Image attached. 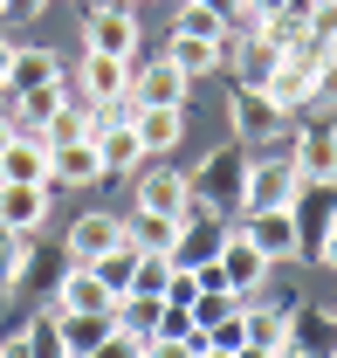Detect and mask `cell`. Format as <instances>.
Listing matches in <instances>:
<instances>
[{
  "label": "cell",
  "instance_id": "f546056e",
  "mask_svg": "<svg viewBox=\"0 0 337 358\" xmlns=\"http://www.w3.org/2000/svg\"><path fill=\"white\" fill-rule=\"evenodd\" d=\"M21 345H28V358H62V338H55V303H48L28 331H21Z\"/></svg>",
  "mask_w": 337,
  "mask_h": 358
},
{
  "label": "cell",
  "instance_id": "44dd1931",
  "mask_svg": "<svg viewBox=\"0 0 337 358\" xmlns=\"http://www.w3.org/2000/svg\"><path fill=\"white\" fill-rule=\"evenodd\" d=\"M48 221V186H0V227L35 234Z\"/></svg>",
  "mask_w": 337,
  "mask_h": 358
},
{
  "label": "cell",
  "instance_id": "52a82bcc",
  "mask_svg": "<svg viewBox=\"0 0 337 358\" xmlns=\"http://www.w3.org/2000/svg\"><path fill=\"white\" fill-rule=\"evenodd\" d=\"M282 358H337V310H324V303L289 310V345H282Z\"/></svg>",
  "mask_w": 337,
  "mask_h": 358
},
{
  "label": "cell",
  "instance_id": "1f68e13d",
  "mask_svg": "<svg viewBox=\"0 0 337 358\" xmlns=\"http://www.w3.org/2000/svg\"><path fill=\"white\" fill-rule=\"evenodd\" d=\"M317 262H324V268H337V221L317 234Z\"/></svg>",
  "mask_w": 337,
  "mask_h": 358
},
{
  "label": "cell",
  "instance_id": "484cf974",
  "mask_svg": "<svg viewBox=\"0 0 337 358\" xmlns=\"http://www.w3.org/2000/svg\"><path fill=\"white\" fill-rule=\"evenodd\" d=\"M241 310H248L241 289H200V296H193V324H200V331H213V324H227V317H241Z\"/></svg>",
  "mask_w": 337,
  "mask_h": 358
},
{
  "label": "cell",
  "instance_id": "cb8c5ba5",
  "mask_svg": "<svg viewBox=\"0 0 337 358\" xmlns=\"http://www.w3.org/2000/svg\"><path fill=\"white\" fill-rule=\"evenodd\" d=\"M227 62L241 69V83H248V90H261V83H268V69H275L282 55H275V48L261 42V35H254V42H241V35H227Z\"/></svg>",
  "mask_w": 337,
  "mask_h": 358
},
{
  "label": "cell",
  "instance_id": "4dcf8cb0",
  "mask_svg": "<svg viewBox=\"0 0 337 358\" xmlns=\"http://www.w3.org/2000/svg\"><path fill=\"white\" fill-rule=\"evenodd\" d=\"M138 352H145L138 338H124V331H110V338H103V345H96L89 358H138Z\"/></svg>",
  "mask_w": 337,
  "mask_h": 358
},
{
  "label": "cell",
  "instance_id": "b9f144b4",
  "mask_svg": "<svg viewBox=\"0 0 337 358\" xmlns=\"http://www.w3.org/2000/svg\"><path fill=\"white\" fill-rule=\"evenodd\" d=\"M0 358H14V352H7V345H0Z\"/></svg>",
  "mask_w": 337,
  "mask_h": 358
},
{
  "label": "cell",
  "instance_id": "d6986e66",
  "mask_svg": "<svg viewBox=\"0 0 337 358\" xmlns=\"http://www.w3.org/2000/svg\"><path fill=\"white\" fill-rule=\"evenodd\" d=\"M55 310H117V296L103 289V275L83 262H69V275H62V289H55Z\"/></svg>",
  "mask_w": 337,
  "mask_h": 358
},
{
  "label": "cell",
  "instance_id": "ee69618b",
  "mask_svg": "<svg viewBox=\"0 0 337 358\" xmlns=\"http://www.w3.org/2000/svg\"><path fill=\"white\" fill-rule=\"evenodd\" d=\"M331 131H337V124H331Z\"/></svg>",
  "mask_w": 337,
  "mask_h": 358
},
{
  "label": "cell",
  "instance_id": "277c9868",
  "mask_svg": "<svg viewBox=\"0 0 337 358\" xmlns=\"http://www.w3.org/2000/svg\"><path fill=\"white\" fill-rule=\"evenodd\" d=\"M303 179H296L289 159H248V186H241V214H261V207H296Z\"/></svg>",
  "mask_w": 337,
  "mask_h": 358
},
{
  "label": "cell",
  "instance_id": "6da1fadb",
  "mask_svg": "<svg viewBox=\"0 0 337 358\" xmlns=\"http://www.w3.org/2000/svg\"><path fill=\"white\" fill-rule=\"evenodd\" d=\"M241 186H248V152H241V138H234V145H213L207 159L186 173V193H193L200 214H241Z\"/></svg>",
  "mask_w": 337,
  "mask_h": 358
},
{
  "label": "cell",
  "instance_id": "9c48e42d",
  "mask_svg": "<svg viewBox=\"0 0 337 358\" xmlns=\"http://www.w3.org/2000/svg\"><path fill=\"white\" fill-rule=\"evenodd\" d=\"M227 117H234V138H241V145H268V138H275L282 124H289V117H282V110L268 103V90H248V83L234 90Z\"/></svg>",
  "mask_w": 337,
  "mask_h": 358
},
{
  "label": "cell",
  "instance_id": "f35d334b",
  "mask_svg": "<svg viewBox=\"0 0 337 358\" xmlns=\"http://www.w3.org/2000/svg\"><path fill=\"white\" fill-rule=\"evenodd\" d=\"M7 138H14V117H7V110H0V145H7Z\"/></svg>",
  "mask_w": 337,
  "mask_h": 358
},
{
  "label": "cell",
  "instance_id": "7c38bea8",
  "mask_svg": "<svg viewBox=\"0 0 337 358\" xmlns=\"http://www.w3.org/2000/svg\"><path fill=\"white\" fill-rule=\"evenodd\" d=\"M117 241H124V214H103V207H96V214H76V221H69V262H96V255H110Z\"/></svg>",
  "mask_w": 337,
  "mask_h": 358
},
{
  "label": "cell",
  "instance_id": "2e32d148",
  "mask_svg": "<svg viewBox=\"0 0 337 358\" xmlns=\"http://www.w3.org/2000/svg\"><path fill=\"white\" fill-rule=\"evenodd\" d=\"M89 145H96V159H103V179H110V173H138V166H145V145H138V131H131V117H110Z\"/></svg>",
  "mask_w": 337,
  "mask_h": 358
},
{
  "label": "cell",
  "instance_id": "d590c367",
  "mask_svg": "<svg viewBox=\"0 0 337 358\" xmlns=\"http://www.w3.org/2000/svg\"><path fill=\"white\" fill-rule=\"evenodd\" d=\"M200 7H213V14H227V21L241 14V0H200Z\"/></svg>",
  "mask_w": 337,
  "mask_h": 358
},
{
  "label": "cell",
  "instance_id": "8d00e7d4",
  "mask_svg": "<svg viewBox=\"0 0 337 358\" xmlns=\"http://www.w3.org/2000/svg\"><path fill=\"white\" fill-rule=\"evenodd\" d=\"M234 358H282V352H261V345H241Z\"/></svg>",
  "mask_w": 337,
  "mask_h": 358
},
{
  "label": "cell",
  "instance_id": "60d3db41",
  "mask_svg": "<svg viewBox=\"0 0 337 358\" xmlns=\"http://www.w3.org/2000/svg\"><path fill=\"white\" fill-rule=\"evenodd\" d=\"M331 55H337V28H331Z\"/></svg>",
  "mask_w": 337,
  "mask_h": 358
},
{
  "label": "cell",
  "instance_id": "836d02e7",
  "mask_svg": "<svg viewBox=\"0 0 337 358\" xmlns=\"http://www.w3.org/2000/svg\"><path fill=\"white\" fill-rule=\"evenodd\" d=\"M241 7H248L254 21H268V14H275V7H289V0H241Z\"/></svg>",
  "mask_w": 337,
  "mask_h": 358
},
{
  "label": "cell",
  "instance_id": "9a60e30c",
  "mask_svg": "<svg viewBox=\"0 0 337 358\" xmlns=\"http://www.w3.org/2000/svg\"><path fill=\"white\" fill-rule=\"evenodd\" d=\"M42 83H62V55H55V48H14V62H7L0 90L21 96V90H42Z\"/></svg>",
  "mask_w": 337,
  "mask_h": 358
},
{
  "label": "cell",
  "instance_id": "83f0119b",
  "mask_svg": "<svg viewBox=\"0 0 337 358\" xmlns=\"http://www.w3.org/2000/svg\"><path fill=\"white\" fill-rule=\"evenodd\" d=\"M83 268H96V275H103V289H110V296H124V289H131V268H138V248H131V234L110 248V255H96V262H83Z\"/></svg>",
  "mask_w": 337,
  "mask_h": 358
},
{
  "label": "cell",
  "instance_id": "e0dca14e",
  "mask_svg": "<svg viewBox=\"0 0 337 358\" xmlns=\"http://www.w3.org/2000/svg\"><path fill=\"white\" fill-rule=\"evenodd\" d=\"M103 179V159H96V145L76 138V145H55L48 152V186H96Z\"/></svg>",
  "mask_w": 337,
  "mask_h": 358
},
{
  "label": "cell",
  "instance_id": "4fadbf2b",
  "mask_svg": "<svg viewBox=\"0 0 337 358\" xmlns=\"http://www.w3.org/2000/svg\"><path fill=\"white\" fill-rule=\"evenodd\" d=\"M117 331L110 310H55V338H62V358H89L103 338Z\"/></svg>",
  "mask_w": 337,
  "mask_h": 358
},
{
  "label": "cell",
  "instance_id": "ba28073f",
  "mask_svg": "<svg viewBox=\"0 0 337 358\" xmlns=\"http://www.w3.org/2000/svg\"><path fill=\"white\" fill-rule=\"evenodd\" d=\"M241 234H248L268 262H296V255H303V221H296L289 207H261V214H248Z\"/></svg>",
  "mask_w": 337,
  "mask_h": 358
},
{
  "label": "cell",
  "instance_id": "ac0fdd59",
  "mask_svg": "<svg viewBox=\"0 0 337 358\" xmlns=\"http://www.w3.org/2000/svg\"><path fill=\"white\" fill-rule=\"evenodd\" d=\"M289 166H296V179H310V186H331L337 179V131H303L296 152H289Z\"/></svg>",
  "mask_w": 337,
  "mask_h": 358
},
{
  "label": "cell",
  "instance_id": "3957f363",
  "mask_svg": "<svg viewBox=\"0 0 337 358\" xmlns=\"http://www.w3.org/2000/svg\"><path fill=\"white\" fill-rule=\"evenodd\" d=\"M186 90H193V76L172 62V55H152V62H131V110H179L186 103Z\"/></svg>",
  "mask_w": 337,
  "mask_h": 358
},
{
  "label": "cell",
  "instance_id": "ffe728a7",
  "mask_svg": "<svg viewBox=\"0 0 337 358\" xmlns=\"http://www.w3.org/2000/svg\"><path fill=\"white\" fill-rule=\"evenodd\" d=\"M62 103H69V83H42V90H21V96H7V117H14V131H42Z\"/></svg>",
  "mask_w": 337,
  "mask_h": 358
},
{
  "label": "cell",
  "instance_id": "30bf717a",
  "mask_svg": "<svg viewBox=\"0 0 337 358\" xmlns=\"http://www.w3.org/2000/svg\"><path fill=\"white\" fill-rule=\"evenodd\" d=\"M0 186H48V145L35 131H14L0 145Z\"/></svg>",
  "mask_w": 337,
  "mask_h": 358
},
{
  "label": "cell",
  "instance_id": "f1b7e54d",
  "mask_svg": "<svg viewBox=\"0 0 337 358\" xmlns=\"http://www.w3.org/2000/svg\"><path fill=\"white\" fill-rule=\"evenodd\" d=\"M28 255H35V234H21V227H0V282L28 275Z\"/></svg>",
  "mask_w": 337,
  "mask_h": 358
},
{
  "label": "cell",
  "instance_id": "5b68a950",
  "mask_svg": "<svg viewBox=\"0 0 337 358\" xmlns=\"http://www.w3.org/2000/svg\"><path fill=\"white\" fill-rule=\"evenodd\" d=\"M83 55H138V14H131V7H117V0H110V7H89L83 14Z\"/></svg>",
  "mask_w": 337,
  "mask_h": 358
},
{
  "label": "cell",
  "instance_id": "e575fe53",
  "mask_svg": "<svg viewBox=\"0 0 337 358\" xmlns=\"http://www.w3.org/2000/svg\"><path fill=\"white\" fill-rule=\"evenodd\" d=\"M48 0H7V7H0V14H42Z\"/></svg>",
  "mask_w": 337,
  "mask_h": 358
},
{
  "label": "cell",
  "instance_id": "5bb4252c",
  "mask_svg": "<svg viewBox=\"0 0 337 358\" xmlns=\"http://www.w3.org/2000/svg\"><path fill=\"white\" fill-rule=\"evenodd\" d=\"M76 96H89V103H124V96H131V62H124V55H83V83H76Z\"/></svg>",
  "mask_w": 337,
  "mask_h": 358
},
{
  "label": "cell",
  "instance_id": "d4e9b609",
  "mask_svg": "<svg viewBox=\"0 0 337 358\" xmlns=\"http://www.w3.org/2000/svg\"><path fill=\"white\" fill-rule=\"evenodd\" d=\"M166 55L186 69V76H207V69H220V62H227V48H220V42H200V35H172Z\"/></svg>",
  "mask_w": 337,
  "mask_h": 358
},
{
  "label": "cell",
  "instance_id": "4316f807",
  "mask_svg": "<svg viewBox=\"0 0 337 358\" xmlns=\"http://www.w3.org/2000/svg\"><path fill=\"white\" fill-rule=\"evenodd\" d=\"M172 35H200V42H220V48H227V35H234V28H227V14H213V7H200V0H186Z\"/></svg>",
  "mask_w": 337,
  "mask_h": 358
},
{
  "label": "cell",
  "instance_id": "8fae6325",
  "mask_svg": "<svg viewBox=\"0 0 337 358\" xmlns=\"http://www.w3.org/2000/svg\"><path fill=\"white\" fill-rule=\"evenodd\" d=\"M138 207H145V214H166V221H186V207H193V193H186V173H172V166H152V173H138Z\"/></svg>",
  "mask_w": 337,
  "mask_h": 358
},
{
  "label": "cell",
  "instance_id": "603a6c76",
  "mask_svg": "<svg viewBox=\"0 0 337 358\" xmlns=\"http://www.w3.org/2000/svg\"><path fill=\"white\" fill-rule=\"evenodd\" d=\"M131 131L145 145V159H152V152H172V145L186 138V110H131Z\"/></svg>",
  "mask_w": 337,
  "mask_h": 358
},
{
  "label": "cell",
  "instance_id": "ab89813d",
  "mask_svg": "<svg viewBox=\"0 0 337 358\" xmlns=\"http://www.w3.org/2000/svg\"><path fill=\"white\" fill-rule=\"evenodd\" d=\"M200 358H234V352H220V345H207V352H200Z\"/></svg>",
  "mask_w": 337,
  "mask_h": 358
},
{
  "label": "cell",
  "instance_id": "74e56055",
  "mask_svg": "<svg viewBox=\"0 0 337 358\" xmlns=\"http://www.w3.org/2000/svg\"><path fill=\"white\" fill-rule=\"evenodd\" d=\"M7 62H14V42H7V35H0V76H7Z\"/></svg>",
  "mask_w": 337,
  "mask_h": 358
},
{
  "label": "cell",
  "instance_id": "d6a6232c",
  "mask_svg": "<svg viewBox=\"0 0 337 358\" xmlns=\"http://www.w3.org/2000/svg\"><path fill=\"white\" fill-rule=\"evenodd\" d=\"M317 103H337V62H324V76H317Z\"/></svg>",
  "mask_w": 337,
  "mask_h": 358
},
{
  "label": "cell",
  "instance_id": "7402d4cb",
  "mask_svg": "<svg viewBox=\"0 0 337 358\" xmlns=\"http://www.w3.org/2000/svg\"><path fill=\"white\" fill-rule=\"evenodd\" d=\"M241 345L282 352V345H289V310H282V303H254V310H241Z\"/></svg>",
  "mask_w": 337,
  "mask_h": 358
},
{
  "label": "cell",
  "instance_id": "7a4b0ae2",
  "mask_svg": "<svg viewBox=\"0 0 337 358\" xmlns=\"http://www.w3.org/2000/svg\"><path fill=\"white\" fill-rule=\"evenodd\" d=\"M324 62H337L331 42H310V48H296V55H282L275 69H268V103L289 117V110H317V76H324Z\"/></svg>",
  "mask_w": 337,
  "mask_h": 358
},
{
  "label": "cell",
  "instance_id": "8992f818",
  "mask_svg": "<svg viewBox=\"0 0 337 358\" xmlns=\"http://www.w3.org/2000/svg\"><path fill=\"white\" fill-rule=\"evenodd\" d=\"M268 268H275V262L254 248L248 234H241V227H227V241H220V255H213V275H220L227 289H241V296H248V289L268 282Z\"/></svg>",
  "mask_w": 337,
  "mask_h": 358
},
{
  "label": "cell",
  "instance_id": "7bdbcfd3",
  "mask_svg": "<svg viewBox=\"0 0 337 358\" xmlns=\"http://www.w3.org/2000/svg\"><path fill=\"white\" fill-rule=\"evenodd\" d=\"M0 7H7V0H0Z\"/></svg>",
  "mask_w": 337,
  "mask_h": 358
}]
</instances>
